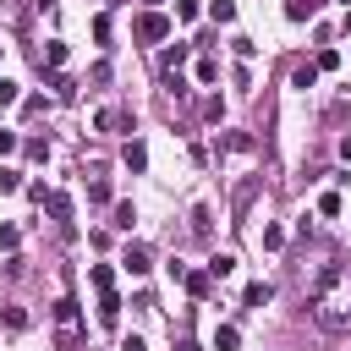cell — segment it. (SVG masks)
Returning <instances> with one entry per match:
<instances>
[{"label": "cell", "instance_id": "obj_17", "mask_svg": "<svg viewBox=\"0 0 351 351\" xmlns=\"http://www.w3.org/2000/svg\"><path fill=\"white\" fill-rule=\"evenodd\" d=\"M88 280H93V291H110V285H115V274H110V263H93V269H88Z\"/></svg>", "mask_w": 351, "mask_h": 351}, {"label": "cell", "instance_id": "obj_25", "mask_svg": "<svg viewBox=\"0 0 351 351\" xmlns=\"http://www.w3.org/2000/svg\"><path fill=\"white\" fill-rule=\"evenodd\" d=\"M318 214H329V219H335V214H340V192H324V197H318Z\"/></svg>", "mask_w": 351, "mask_h": 351}, {"label": "cell", "instance_id": "obj_27", "mask_svg": "<svg viewBox=\"0 0 351 351\" xmlns=\"http://www.w3.org/2000/svg\"><path fill=\"white\" fill-rule=\"evenodd\" d=\"M0 318H5V329H27V313H22V307H5Z\"/></svg>", "mask_w": 351, "mask_h": 351}, {"label": "cell", "instance_id": "obj_3", "mask_svg": "<svg viewBox=\"0 0 351 351\" xmlns=\"http://www.w3.org/2000/svg\"><path fill=\"white\" fill-rule=\"evenodd\" d=\"M121 269H126V274H148V269H154L148 247H143V241H126V252H121Z\"/></svg>", "mask_w": 351, "mask_h": 351}, {"label": "cell", "instance_id": "obj_19", "mask_svg": "<svg viewBox=\"0 0 351 351\" xmlns=\"http://www.w3.org/2000/svg\"><path fill=\"white\" fill-rule=\"evenodd\" d=\"M208 16L214 22H236V0H208Z\"/></svg>", "mask_w": 351, "mask_h": 351}, {"label": "cell", "instance_id": "obj_16", "mask_svg": "<svg viewBox=\"0 0 351 351\" xmlns=\"http://www.w3.org/2000/svg\"><path fill=\"white\" fill-rule=\"evenodd\" d=\"M22 154H27L33 165H44V159H49V143H44V137H27V143H22Z\"/></svg>", "mask_w": 351, "mask_h": 351}, {"label": "cell", "instance_id": "obj_18", "mask_svg": "<svg viewBox=\"0 0 351 351\" xmlns=\"http://www.w3.org/2000/svg\"><path fill=\"white\" fill-rule=\"evenodd\" d=\"M236 340H241V335H236L230 324H219V329H214V351H236Z\"/></svg>", "mask_w": 351, "mask_h": 351}, {"label": "cell", "instance_id": "obj_29", "mask_svg": "<svg viewBox=\"0 0 351 351\" xmlns=\"http://www.w3.org/2000/svg\"><path fill=\"white\" fill-rule=\"evenodd\" d=\"M93 38H99V44H110V16H104V11L93 16Z\"/></svg>", "mask_w": 351, "mask_h": 351}, {"label": "cell", "instance_id": "obj_28", "mask_svg": "<svg viewBox=\"0 0 351 351\" xmlns=\"http://www.w3.org/2000/svg\"><path fill=\"white\" fill-rule=\"evenodd\" d=\"M0 192H22V170H0Z\"/></svg>", "mask_w": 351, "mask_h": 351}, {"label": "cell", "instance_id": "obj_1", "mask_svg": "<svg viewBox=\"0 0 351 351\" xmlns=\"http://www.w3.org/2000/svg\"><path fill=\"white\" fill-rule=\"evenodd\" d=\"M313 318L329 329V335H351V263L335 258L318 280H313V296H307Z\"/></svg>", "mask_w": 351, "mask_h": 351}, {"label": "cell", "instance_id": "obj_13", "mask_svg": "<svg viewBox=\"0 0 351 351\" xmlns=\"http://www.w3.org/2000/svg\"><path fill=\"white\" fill-rule=\"evenodd\" d=\"M159 66H165V71H181V66H186V44H170V49L159 55Z\"/></svg>", "mask_w": 351, "mask_h": 351}, {"label": "cell", "instance_id": "obj_23", "mask_svg": "<svg viewBox=\"0 0 351 351\" xmlns=\"http://www.w3.org/2000/svg\"><path fill=\"white\" fill-rule=\"evenodd\" d=\"M88 203H110V181H104V176L88 181Z\"/></svg>", "mask_w": 351, "mask_h": 351}, {"label": "cell", "instance_id": "obj_30", "mask_svg": "<svg viewBox=\"0 0 351 351\" xmlns=\"http://www.w3.org/2000/svg\"><path fill=\"white\" fill-rule=\"evenodd\" d=\"M214 77H219V66H214V60L203 55V60H197V82H214Z\"/></svg>", "mask_w": 351, "mask_h": 351}, {"label": "cell", "instance_id": "obj_2", "mask_svg": "<svg viewBox=\"0 0 351 351\" xmlns=\"http://www.w3.org/2000/svg\"><path fill=\"white\" fill-rule=\"evenodd\" d=\"M137 38H143V44L170 38V16H165V11H143V16H137Z\"/></svg>", "mask_w": 351, "mask_h": 351}, {"label": "cell", "instance_id": "obj_34", "mask_svg": "<svg viewBox=\"0 0 351 351\" xmlns=\"http://www.w3.org/2000/svg\"><path fill=\"white\" fill-rule=\"evenodd\" d=\"M176 351H197V340H181V346H176Z\"/></svg>", "mask_w": 351, "mask_h": 351}, {"label": "cell", "instance_id": "obj_4", "mask_svg": "<svg viewBox=\"0 0 351 351\" xmlns=\"http://www.w3.org/2000/svg\"><path fill=\"white\" fill-rule=\"evenodd\" d=\"M55 324H60V346H71V329H77V296H60V302H55Z\"/></svg>", "mask_w": 351, "mask_h": 351}, {"label": "cell", "instance_id": "obj_32", "mask_svg": "<svg viewBox=\"0 0 351 351\" xmlns=\"http://www.w3.org/2000/svg\"><path fill=\"white\" fill-rule=\"evenodd\" d=\"M16 143H22L16 132H0V159H5V154H16Z\"/></svg>", "mask_w": 351, "mask_h": 351}, {"label": "cell", "instance_id": "obj_9", "mask_svg": "<svg viewBox=\"0 0 351 351\" xmlns=\"http://www.w3.org/2000/svg\"><path fill=\"white\" fill-rule=\"evenodd\" d=\"M241 302H247V307H269V302H274V285H269V280H252V285L241 291Z\"/></svg>", "mask_w": 351, "mask_h": 351}, {"label": "cell", "instance_id": "obj_12", "mask_svg": "<svg viewBox=\"0 0 351 351\" xmlns=\"http://www.w3.org/2000/svg\"><path fill=\"white\" fill-rule=\"evenodd\" d=\"M121 159H126V170H148V148H143V143H126Z\"/></svg>", "mask_w": 351, "mask_h": 351}, {"label": "cell", "instance_id": "obj_33", "mask_svg": "<svg viewBox=\"0 0 351 351\" xmlns=\"http://www.w3.org/2000/svg\"><path fill=\"white\" fill-rule=\"evenodd\" d=\"M121 351H148V340H143V335H126V340H121Z\"/></svg>", "mask_w": 351, "mask_h": 351}, {"label": "cell", "instance_id": "obj_11", "mask_svg": "<svg viewBox=\"0 0 351 351\" xmlns=\"http://www.w3.org/2000/svg\"><path fill=\"white\" fill-rule=\"evenodd\" d=\"M318 5L324 0H285V16L291 22H307V16H318Z\"/></svg>", "mask_w": 351, "mask_h": 351}, {"label": "cell", "instance_id": "obj_5", "mask_svg": "<svg viewBox=\"0 0 351 351\" xmlns=\"http://www.w3.org/2000/svg\"><path fill=\"white\" fill-rule=\"evenodd\" d=\"M99 324H104V329H115V324H121V296H115V285H110V291H99Z\"/></svg>", "mask_w": 351, "mask_h": 351}, {"label": "cell", "instance_id": "obj_8", "mask_svg": "<svg viewBox=\"0 0 351 351\" xmlns=\"http://www.w3.org/2000/svg\"><path fill=\"white\" fill-rule=\"evenodd\" d=\"M44 208L60 219V230H71V197H66V192H49V197H44Z\"/></svg>", "mask_w": 351, "mask_h": 351}, {"label": "cell", "instance_id": "obj_10", "mask_svg": "<svg viewBox=\"0 0 351 351\" xmlns=\"http://www.w3.org/2000/svg\"><path fill=\"white\" fill-rule=\"evenodd\" d=\"M208 230H214V214H208V203H197V208H192V236L208 241Z\"/></svg>", "mask_w": 351, "mask_h": 351}, {"label": "cell", "instance_id": "obj_6", "mask_svg": "<svg viewBox=\"0 0 351 351\" xmlns=\"http://www.w3.org/2000/svg\"><path fill=\"white\" fill-rule=\"evenodd\" d=\"M181 285H186V296H197V302H203V296L214 291V274H208V269H186V280H181Z\"/></svg>", "mask_w": 351, "mask_h": 351}, {"label": "cell", "instance_id": "obj_24", "mask_svg": "<svg viewBox=\"0 0 351 351\" xmlns=\"http://www.w3.org/2000/svg\"><path fill=\"white\" fill-rule=\"evenodd\" d=\"M263 247L280 252V247H285V230H280V225H263Z\"/></svg>", "mask_w": 351, "mask_h": 351}, {"label": "cell", "instance_id": "obj_14", "mask_svg": "<svg viewBox=\"0 0 351 351\" xmlns=\"http://www.w3.org/2000/svg\"><path fill=\"white\" fill-rule=\"evenodd\" d=\"M208 274H214V280L236 274V258H230V252H214V258H208Z\"/></svg>", "mask_w": 351, "mask_h": 351}, {"label": "cell", "instance_id": "obj_26", "mask_svg": "<svg viewBox=\"0 0 351 351\" xmlns=\"http://www.w3.org/2000/svg\"><path fill=\"white\" fill-rule=\"evenodd\" d=\"M132 219H137V208H132V203H115V225H121V230H132Z\"/></svg>", "mask_w": 351, "mask_h": 351}, {"label": "cell", "instance_id": "obj_35", "mask_svg": "<svg viewBox=\"0 0 351 351\" xmlns=\"http://www.w3.org/2000/svg\"><path fill=\"white\" fill-rule=\"evenodd\" d=\"M143 5H159V0H143Z\"/></svg>", "mask_w": 351, "mask_h": 351}, {"label": "cell", "instance_id": "obj_7", "mask_svg": "<svg viewBox=\"0 0 351 351\" xmlns=\"http://www.w3.org/2000/svg\"><path fill=\"white\" fill-rule=\"evenodd\" d=\"M219 148H230V154H252L258 137H252V132H219Z\"/></svg>", "mask_w": 351, "mask_h": 351}, {"label": "cell", "instance_id": "obj_21", "mask_svg": "<svg viewBox=\"0 0 351 351\" xmlns=\"http://www.w3.org/2000/svg\"><path fill=\"white\" fill-rule=\"evenodd\" d=\"M313 82H318V66H296L291 71V88H313Z\"/></svg>", "mask_w": 351, "mask_h": 351}, {"label": "cell", "instance_id": "obj_31", "mask_svg": "<svg viewBox=\"0 0 351 351\" xmlns=\"http://www.w3.org/2000/svg\"><path fill=\"white\" fill-rule=\"evenodd\" d=\"M16 93H22V88H16L11 77H0V104H16Z\"/></svg>", "mask_w": 351, "mask_h": 351}, {"label": "cell", "instance_id": "obj_20", "mask_svg": "<svg viewBox=\"0 0 351 351\" xmlns=\"http://www.w3.org/2000/svg\"><path fill=\"white\" fill-rule=\"evenodd\" d=\"M0 247H5V252H16V247H22V230H16L11 219H0Z\"/></svg>", "mask_w": 351, "mask_h": 351}, {"label": "cell", "instance_id": "obj_22", "mask_svg": "<svg viewBox=\"0 0 351 351\" xmlns=\"http://www.w3.org/2000/svg\"><path fill=\"white\" fill-rule=\"evenodd\" d=\"M49 88H55V99H77V82H71V77H60V71L49 77Z\"/></svg>", "mask_w": 351, "mask_h": 351}, {"label": "cell", "instance_id": "obj_15", "mask_svg": "<svg viewBox=\"0 0 351 351\" xmlns=\"http://www.w3.org/2000/svg\"><path fill=\"white\" fill-rule=\"evenodd\" d=\"M44 66H49V71H55V66H66V44H60V38H49V44H44Z\"/></svg>", "mask_w": 351, "mask_h": 351}]
</instances>
